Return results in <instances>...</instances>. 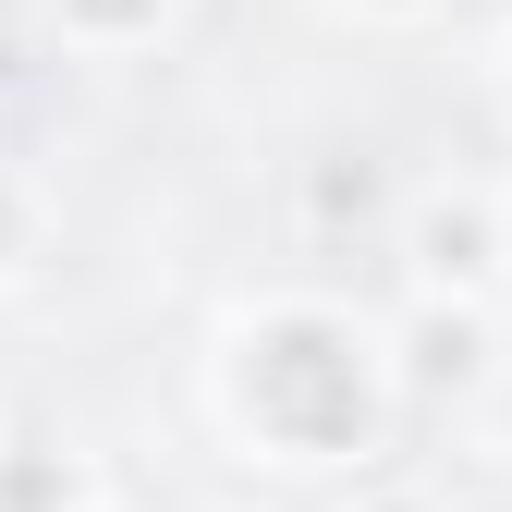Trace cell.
I'll return each instance as SVG.
<instances>
[{"label":"cell","instance_id":"obj_1","mask_svg":"<svg viewBox=\"0 0 512 512\" xmlns=\"http://www.w3.org/2000/svg\"><path fill=\"white\" fill-rule=\"evenodd\" d=\"M220 403L232 427L256 439V452L281 464H342L378 439V415H391V342L366 330V317L342 305H256L232 354H220Z\"/></svg>","mask_w":512,"mask_h":512},{"label":"cell","instance_id":"obj_2","mask_svg":"<svg viewBox=\"0 0 512 512\" xmlns=\"http://www.w3.org/2000/svg\"><path fill=\"white\" fill-rule=\"evenodd\" d=\"M403 256H415V293H427V305H476V293L500 281V196H476V183L415 196Z\"/></svg>","mask_w":512,"mask_h":512},{"label":"cell","instance_id":"obj_3","mask_svg":"<svg viewBox=\"0 0 512 512\" xmlns=\"http://www.w3.org/2000/svg\"><path fill=\"white\" fill-rule=\"evenodd\" d=\"M49 25L74 37V49H135L171 25V0H49Z\"/></svg>","mask_w":512,"mask_h":512},{"label":"cell","instance_id":"obj_4","mask_svg":"<svg viewBox=\"0 0 512 512\" xmlns=\"http://www.w3.org/2000/svg\"><path fill=\"white\" fill-rule=\"evenodd\" d=\"M0 512H86V476L61 452H0Z\"/></svg>","mask_w":512,"mask_h":512},{"label":"cell","instance_id":"obj_5","mask_svg":"<svg viewBox=\"0 0 512 512\" xmlns=\"http://www.w3.org/2000/svg\"><path fill=\"white\" fill-rule=\"evenodd\" d=\"M37 232H49V208H37V183H25L13 159H0V281H13L25 256H37Z\"/></svg>","mask_w":512,"mask_h":512},{"label":"cell","instance_id":"obj_6","mask_svg":"<svg viewBox=\"0 0 512 512\" xmlns=\"http://www.w3.org/2000/svg\"><path fill=\"white\" fill-rule=\"evenodd\" d=\"M500 281H512V196H500Z\"/></svg>","mask_w":512,"mask_h":512},{"label":"cell","instance_id":"obj_7","mask_svg":"<svg viewBox=\"0 0 512 512\" xmlns=\"http://www.w3.org/2000/svg\"><path fill=\"white\" fill-rule=\"evenodd\" d=\"M354 512H427V500H354Z\"/></svg>","mask_w":512,"mask_h":512},{"label":"cell","instance_id":"obj_8","mask_svg":"<svg viewBox=\"0 0 512 512\" xmlns=\"http://www.w3.org/2000/svg\"><path fill=\"white\" fill-rule=\"evenodd\" d=\"M366 13H427V0H366Z\"/></svg>","mask_w":512,"mask_h":512},{"label":"cell","instance_id":"obj_9","mask_svg":"<svg viewBox=\"0 0 512 512\" xmlns=\"http://www.w3.org/2000/svg\"><path fill=\"white\" fill-rule=\"evenodd\" d=\"M500 110H512V49H500Z\"/></svg>","mask_w":512,"mask_h":512}]
</instances>
